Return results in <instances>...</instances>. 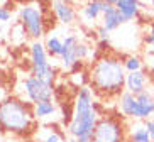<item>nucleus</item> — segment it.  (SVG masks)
I'll return each instance as SVG.
<instances>
[{"label": "nucleus", "mask_w": 154, "mask_h": 142, "mask_svg": "<svg viewBox=\"0 0 154 142\" xmlns=\"http://www.w3.org/2000/svg\"><path fill=\"white\" fill-rule=\"evenodd\" d=\"M90 83L88 86L93 93L100 96H120L125 92L127 71L122 64V59L112 54H103L98 61L91 64Z\"/></svg>", "instance_id": "f257e3e1"}, {"label": "nucleus", "mask_w": 154, "mask_h": 142, "mask_svg": "<svg viewBox=\"0 0 154 142\" xmlns=\"http://www.w3.org/2000/svg\"><path fill=\"white\" fill-rule=\"evenodd\" d=\"M36 115L32 103L9 95L0 101V130L19 137H27L36 130Z\"/></svg>", "instance_id": "f03ea898"}, {"label": "nucleus", "mask_w": 154, "mask_h": 142, "mask_svg": "<svg viewBox=\"0 0 154 142\" xmlns=\"http://www.w3.org/2000/svg\"><path fill=\"white\" fill-rule=\"evenodd\" d=\"M100 117V103L93 100V90L90 86L78 88L73 100V120L68 125V134L75 139H90Z\"/></svg>", "instance_id": "7ed1b4c3"}, {"label": "nucleus", "mask_w": 154, "mask_h": 142, "mask_svg": "<svg viewBox=\"0 0 154 142\" xmlns=\"http://www.w3.org/2000/svg\"><path fill=\"white\" fill-rule=\"evenodd\" d=\"M127 132L124 115L105 113L97 122L90 142H127Z\"/></svg>", "instance_id": "20e7f679"}, {"label": "nucleus", "mask_w": 154, "mask_h": 142, "mask_svg": "<svg viewBox=\"0 0 154 142\" xmlns=\"http://www.w3.org/2000/svg\"><path fill=\"white\" fill-rule=\"evenodd\" d=\"M19 20L20 26L24 27V32L34 41H39L44 36V15L41 9H37L36 5H24L20 12H19Z\"/></svg>", "instance_id": "39448f33"}, {"label": "nucleus", "mask_w": 154, "mask_h": 142, "mask_svg": "<svg viewBox=\"0 0 154 142\" xmlns=\"http://www.w3.org/2000/svg\"><path fill=\"white\" fill-rule=\"evenodd\" d=\"M22 93H24V100L34 105V103H39L42 100L53 98L54 96V85H49V83L29 74L22 81Z\"/></svg>", "instance_id": "423d86ee"}, {"label": "nucleus", "mask_w": 154, "mask_h": 142, "mask_svg": "<svg viewBox=\"0 0 154 142\" xmlns=\"http://www.w3.org/2000/svg\"><path fill=\"white\" fill-rule=\"evenodd\" d=\"M119 110L124 117L132 120H140V112H139V101H137V96L132 95L129 92H124L122 95L119 96Z\"/></svg>", "instance_id": "0eeeda50"}, {"label": "nucleus", "mask_w": 154, "mask_h": 142, "mask_svg": "<svg viewBox=\"0 0 154 142\" xmlns=\"http://www.w3.org/2000/svg\"><path fill=\"white\" fill-rule=\"evenodd\" d=\"M80 42V37L75 36V34H69L63 39V54H61V64H63V68H66L69 71L71 66L75 63H78L76 59V54H75V51H76V44Z\"/></svg>", "instance_id": "6e6552de"}, {"label": "nucleus", "mask_w": 154, "mask_h": 142, "mask_svg": "<svg viewBox=\"0 0 154 142\" xmlns=\"http://www.w3.org/2000/svg\"><path fill=\"white\" fill-rule=\"evenodd\" d=\"M125 17L120 14V10L115 7V5H107L103 10V15H102V26L109 32L119 29L122 24H125Z\"/></svg>", "instance_id": "1a4fd4ad"}, {"label": "nucleus", "mask_w": 154, "mask_h": 142, "mask_svg": "<svg viewBox=\"0 0 154 142\" xmlns=\"http://www.w3.org/2000/svg\"><path fill=\"white\" fill-rule=\"evenodd\" d=\"M147 76L142 69L139 71H132V73H127L125 76V92L132 93V95H140L142 92H146L147 88Z\"/></svg>", "instance_id": "9d476101"}, {"label": "nucleus", "mask_w": 154, "mask_h": 142, "mask_svg": "<svg viewBox=\"0 0 154 142\" xmlns=\"http://www.w3.org/2000/svg\"><path fill=\"white\" fill-rule=\"evenodd\" d=\"M53 12H54V15L58 17L59 22L66 24V26L73 24L75 19H76L75 9H73L71 4L66 2V0H54V2H53Z\"/></svg>", "instance_id": "9b49d317"}, {"label": "nucleus", "mask_w": 154, "mask_h": 142, "mask_svg": "<svg viewBox=\"0 0 154 142\" xmlns=\"http://www.w3.org/2000/svg\"><path fill=\"white\" fill-rule=\"evenodd\" d=\"M115 7L120 10V14L125 17V20H134L140 15V2L139 0H117Z\"/></svg>", "instance_id": "f8f14e48"}, {"label": "nucleus", "mask_w": 154, "mask_h": 142, "mask_svg": "<svg viewBox=\"0 0 154 142\" xmlns=\"http://www.w3.org/2000/svg\"><path fill=\"white\" fill-rule=\"evenodd\" d=\"M107 5L109 4H105V2H102V0H90V2L82 9L80 14H82V17L85 19L86 22H95L98 17L103 15V10H105Z\"/></svg>", "instance_id": "ddd939ff"}, {"label": "nucleus", "mask_w": 154, "mask_h": 142, "mask_svg": "<svg viewBox=\"0 0 154 142\" xmlns=\"http://www.w3.org/2000/svg\"><path fill=\"white\" fill-rule=\"evenodd\" d=\"M29 54H31V66H44L48 64V51H46V46L41 41H34L29 47Z\"/></svg>", "instance_id": "4468645a"}, {"label": "nucleus", "mask_w": 154, "mask_h": 142, "mask_svg": "<svg viewBox=\"0 0 154 142\" xmlns=\"http://www.w3.org/2000/svg\"><path fill=\"white\" fill-rule=\"evenodd\" d=\"M34 115H36L37 120H48L51 119V117H54L56 113H58V107H56V103L53 101V98H49V100H42L39 101V103H34Z\"/></svg>", "instance_id": "2eb2a0df"}, {"label": "nucleus", "mask_w": 154, "mask_h": 142, "mask_svg": "<svg viewBox=\"0 0 154 142\" xmlns=\"http://www.w3.org/2000/svg\"><path fill=\"white\" fill-rule=\"evenodd\" d=\"M31 74L46 83H49V85H56V74H58V71H56V68L51 63H48L44 66H31Z\"/></svg>", "instance_id": "dca6fc26"}, {"label": "nucleus", "mask_w": 154, "mask_h": 142, "mask_svg": "<svg viewBox=\"0 0 154 142\" xmlns=\"http://www.w3.org/2000/svg\"><path fill=\"white\" fill-rule=\"evenodd\" d=\"M137 96V101H139V112H140V120H147L149 117L154 115V96L151 95L147 90L142 92Z\"/></svg>", "instance_id": "f3484780"}, {"label": "nucleus", "mask_w": 154, "mask_h": 142, "mask_svg": "<svg viewBox=\"0 0 154 142\" xmlns=\"http://www.w3.org/2000/svg\"><path fill=\"white\" fill-rule=\"evenodd\" d=\"M127 142H152L144 124H134L127 132Z\"/></svg>", "instance_id": "a211bd4d"}, {"label": "nucleus", "mask_w": 154, "mask_h": 142, "mask_svg": "<svg viewBox=\"0 0 154 142\" xmlns=\"http://www.w3.org/2000/svg\"><path fill=\"white\" fill-rule=\"evenodd\" d=\"M44 46L49 58H61V54H63V41L58 36H49L46 39Z\"/></svg>", "instance_id": "6ab92c4d"}, {"label": "nucleus", "mask_w": 154, "mask_h": 142, "mask_svg": "<svg viewBox=\"0 0 154 142\" xmlns=\"http://www.w3.org/2000/svg\"><path fill=\"white\" fill-rule=\"evenodd\" d=\"M122 64H124V68H125L127 73H132V71H139V69H142V59H140L139 56H134V54L124 56Z\"/></svg>", "instance_id": "aec40b11"}, {"label": "nucleus", "mask_w": 154, "mask_h": 142, "mask_svg": "<svg viewBox=\"0 0 154 142\" xmlns=\"http://www.w3.org/2000/svg\"><path fill=\"white\" fill-rule=\"evenodd\" d=\"M42 142H63V135L58 130H48V134L42 137Z\"/></svg>", "instance_id": "412c9836"}, {"label": "nucleus", "mask_w": 154, "mask_h": 142, "mask_svg": "<svg viewBox=\"0 0 154 142\" xmlns=\"http://www.w3.org/2000/svg\"><path fill=\"white\" fill-rule=\"evenodd\" d=\"M144 44L154 49V22L149 26V31H147V34L144 36Z\"/></svg>", "instance_id": "4be33fe9"}, {"label": "nucleus", "mask_w": 154, "mask_h": 142, "mask_svg": "<svg viewBox=\"0 0 154 142\" xmlns=\"http://www.w3.org/2000/svg\"><path fill=\"white\" fill-rule=\"evenodd\" d=\"M10 19H12V10L9 7L0 5V22H9Z\"/></svg>", "instance_id": "5701e85b"}, {"label": "nucleus", "mask_w": 154, "mask_h": 142, "mask_svg": "<svg viewBox=\"0 0 154 142\" xmlns=\"http://www.w3.org/2000/svg\"><path fill=\"white\" fill-rule=\"evenodd\" d=\"M95 34H98V36H97V37H98V41H109V37H110V32L107 31L103 26H100V27L97 29Z\"/></svg>", "instance_id": "b1692460"}, {"label": "nucleus", "mask_w": 154, "mask_h": 142, "mask_svg": "<svg viewBox=\"0 0 154 142\" xmlns=\"http://www.w3.org/2000/svg\"><path fill=\"white\" fill-rule=\"evenodd\" d=\"M144 125H146V128H147V132H149V135H151V139H152V142H154V120H144Z\"/></svg>", "instance_id": "393cba45"}, {"label": "nucleus", "mask_w": 154, "mask_h": 142, "mask_svg": "<svg viewBox=\"0 0 154 142\" xmlns=\"http://www.w3.org/2000/svg\"><path fill=\"white\" fill-rule=\"evenodd\" d=\"M102 2H105V4H109V5H115L117 0H102Z\"/></svg>", "instance_id": "a878e982"}, {"label": "nucleus", "mask_w": 154, "mask_h": 142, "mask_svg": "<svg viewBox=\"0 0 154 142\" xmlns=\"http://www.w3.org/2000/svg\"><path fill=\"white\" fill-rule=\"evenodd\" d=\"M68 142H78V139H75V137H71V139H69V140Z\"/></svg>", "instance_id": "bb28decb"}, {"label": "nucleus", "mask_w": 154, "mask_h": 142, "mask_svg": "<svg viewBox=\"0 0 154 142\" xmlns=\"http://www.w3.org/2000/svg\"><path fill=\"white\" fill-rule=\"evenodd\" d=\"M152 7H154V0H152Z\"/></svg>", "instance_id": "cd10ccee"}]
</instances>
